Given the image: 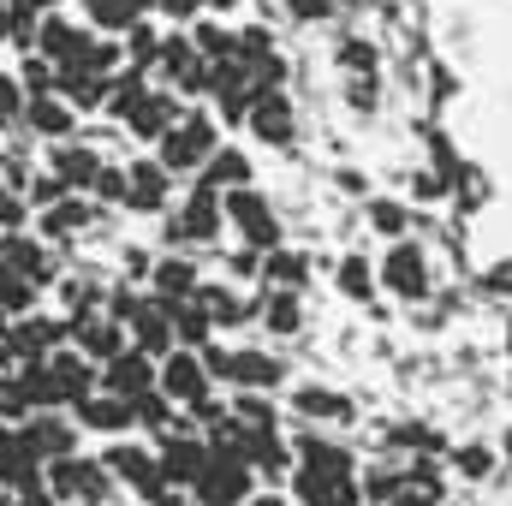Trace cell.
<instances>
[{"label": "cell", "instance_id": "f907efd6", "mask_svg": "<svg viewBox=\"0 0 512 506\" xmlns=\"http://www.w3.org/2000/svg\"><path fill=\"white\" fill-rule=\"evenodd\" d=\"M203 506H239V501H203Z\"/></svg>", "mask_w": 512, "mask_h": 506}, {"label": "cell", "instance_id": "74e56055", "mask_svg": "<svg viewBox=\"0 0 512 506\" xmlns=\"http://www.w3.org/2000/svg\"><path fill=\"white\" fill-rule=\"evenodd\" d=\"M370 215H376V227H382V233H399V227H405V215H399L393 203H376Z\"/></svg>", "mask_w": 512, "mask_h": 506}, {"label": "cell", "instance_id": "d6a6232c", "mask_svg": "<svg viewBox=\"0 0 512 506\" xmlns=\"http://www.w3.org/2000/svg\"><path fill=\"white\" fill-rule=\"evenodd\" d=\"M274 280H280V286H298V280H304V262H298V256H268V286H274Z\"/></svg>", "mask_w": 512, "mask_h": 506}, {"label": "cell", "instance_id": "f6af8a7d", "mask_svg": "<svg viewBox=\"0 0 512 506\" xmlns=\"http://www.w3.org/2000/svg\"><path fill=\"white\" fill-rule=\"evenodd\" d=\"M24 506H54V489L42 495V489H24Z\"/></svg>", "mask_w": 512, "mask_h": 506}, {"label": "cell", "instance_id": "c3c4849f", "mask_svg": "<svg viewBox=\"0 0 512 506\" xmlns=\"http://www.w3.org/2000/svg\"><path fill=\"white\" fill-rule=\"evenodd\" d=\"M143 6H155V0H131V12H143Z\"/></svg>", "mask_w": 512, "mask_h": 506}, {"label": "cell", "instance_id": "7402d4cb", "mask_svg": "<svg viewBox=\"0 0 512 506\" xmlns=\"http://www.w3.org/2000/svg\"><path fill=\"white\" fill-rule=\"evenodd\" d=\"M78 340H84V352H90V358H120V352H126L114 322H84V328H78Z\"/></svg>", "mask_w": 512, "mask_h": 506}, {"label": "cell", "instance_id": "5b68a950", "mask_svg": "<svg viewBox=\"0 0 512 506\" xmlns=\"http://www.w3.org/2000/svg\"><path fill=\"white\" fill-rule=\"evenodd\" d=\"M197 495L203 501H245L251 495V459H215L209 471H203V483H197Z\"/></svg>", "mask_w": 512, "mask_h": 506}, {"label": "cell", "instance_id": "9c48e42d", "mask_svg": "<svg viewBox=\"0 0 512 506\" xmlns=\"http://www.w3.org/2000/svg\"><path fill=\"white\" fill-rule=\"evenodd\" d=\"M382 280L399 292V298H423V292H429V268H423V256L411 251V245H399V251L387 256Z\"/></svg>", "mask_w": 512, "mask_h": 506}, {"label": "cell", "instance_id": "7bdbcfd3", "mask_svg": "<svg viewBox=\"0 0 512 506\" xmlns=\"http://www.w3.org/2000/svg\"><path fill=\"white\" fill-rule=\"evenodd\" d=\"M18 221H24V209L12 197H0V227H18Z\"/></svg>", "mask_w": 512, "mask_h": 506}, {"label": "cell", "instance_id": "1f68e13d", "mask_svg": "<svg viewBox=\"0 0 512 506\" xmlns=\"http://www.w3.org/2000/svg\"><path fill=\"white\" fill-rule=\"evenodd\" d=\"M197 48H203L209 60H221V54H239V42H233L227 30H215V24H209V30H197Z\"/></svg>", "mask_w": 512, "mask_h": 506}, {"label": "cell", "instance_id": "6da1fadb", "mask_svg": "<svg viewBox=\"0 0 512 506\" xmlns=\"http://www.w3.org/2000/svg\"><path fill=\"white\" fill-rule=\"evenodd\" d=\"M209 155H215V126H209V120H185V126H173L161 137V161L179 167V173H185V167H203Z\"/></svg>", "mask_w": 512, "mask_h": 506}, {"label": "cell", "instance_id": "f35d334b", "mask_svg": "<svg viewBox=\"0 0 512 506\" xmlns=\"http://www.w3.org/2000/svg\"><path fill=\"white\" fill-rule=\"evenodd\" d=\"M286 6H292L298 18H328V12H334V0H286Z\"/></svg>", "mask_w": 512, "mask_h": 506}, {"label": "cell", "instance_id": "7a4b0ae2", "mask_svg": "<svg viewBox=\"0 0 512 506\" xmlns=\"http://www.w3.org/2000/svg\"><path fill=\"white\" fill-rule=\"evenodd\" d=\"M227 215L245 227V239H251V245H262V251H274V245H280V221L268 215V203H262L256 191L233 185V191H227Z\"/></svg>", "mask_w": 512, "mask_h": 506}, {"label": "cell", "instance_id": "f546056e", "mask_svg": "<svg viewBox=\"0 0 512 506\" xmlns=\"http://www.w3.org/2000/svg\"><path fill=\"white\" fill-rule=\"evenodd\" d=\"M340 286H346L352 298H370V262H364V256H352V262L340 268Z\"/></svg>", "mask_w": 512, "mask_h": 506}, {"label": "cell", "instance_id": "7dc6e473", "mask_svg": "<svg viewBox=\"0 0 512 506\" xmlns=\"http://www.w3.org/2000/svg\"><path fill=\"white\" fill-rule=\"evenodd\" d=\"M12 6H30V12H36V6H54V0H12Z\"/></svg>", "mask_w": 512, "mask_h": 506}, {"label": "cell", "instance_id": "83f0119b", "mask_svg": "<svg viewBox=\"0 0 512 506\" xmlns=\"http://www.w3.org/2000/svg\"><path fill=\"white\" fill-rule=\"evenodd\" d=\"M268 328L274 334H298V298L292 292H274L268 298Z\"/></svg>", "mask_w": 512, "mask_h": 506}, {"label": "cell", "instance_id": "ee69618b", "mask_svg": "<svg viewBox=\"0 0 512 506\" xmlns=\"http://www.w3.org/2000/svg\"><path fill=\"white\" fill-rule=\"evenodd\" d=\"M161 6H167V12H173V18H191V12H197V6H203V0H161Z\"/></svg>", "mask_w": 512, "mask_h": 506}, {"label": "cell", "instance_id": "ba28073f", "mask_svg": "<svg viewBox=\"0 0 512 506\" xmlns=\"http://www.w3.org/2000/svg\"><path fill=\"white\" fill-rule=\"evenodd\" d=\"M221 209H215V185H197V197L185 203V215L173 221V239H215Z\"/></svg>", "mask_w": 512, "mask_h": 506}, {"label": "cell", "instance_id": "2e32d148", "mask_svg": "<svg viewBox=\"0 0 512 506\" xmlns=\"http://www.w3.org/2000/svg\"><path fill=\"white\" fill-rule=\"evenodd\" d=\"M209 465H215V459H209V447H197V441L167 447V459H161L167 483H203V471H209Z\"/></svg>", "mask_w": 512, "mask_h": 506}, {"label": "cell", "instance_id": "8fae6325", "mask_svg": "<svg viewBox=\"0 0 512 506\" xmlns=\"http://www.w3.org/2000/svg\"><path fill=\"white\" fill-rule=\"evenodd\" d=\"M251 126H256V137H268V143H292V108H286V96L262 90L251 102Z\"/></svg>", "mask_w": 512, "mask_h": 506}, {"label": "cell", "instance_id": "3957f363", "mask_svg": "<svg viewBox=\"0 0 512 506\" xmlns=\"http://www.w3.org/2000/svg\"><path fill=\"white\" fill-rule=\"evenodd\" d=\"M48 489L66 495V501H108V477L96 465H78V459H54L48 465Z\"/></svg>", "mask_w": 512, "mask_h": 506}, {"label": "cell", "instance_id": "9a60e30c", "mask_svg": "<svg viewBox=\"0 0 512 506\" xmlns=\"http://www.w3.org/2000/svg\"><path fill=\"white\" fill-rule=\"evenodd\" d=\"M36 48H42L48 60H60V66H66V60H78V54H84L90 42H84V36H78V30L66 24V18H48V24L36 30Z\"/></svg>", "mask_w": 512, "mask_h": 506}, {"label": "cell", "instance_id": "30bf717a", "mask_svg": "<svg viewBox=\"0 0 512 506\" xmlns=\"http://www.w3.org/2000/svg\"><path fill=\"white\" fill-rule=\"evenodd\" d=\"M108 465L126 477L131 489H143L149 501H161V465H155L149 453H137V447H114V453H108Z\"/></svg>", "mask_w": 512, "mask_h": 506}, {"label": "cell", "instance_id": "4fadbf2b", "mask_svg": "<svg viewBox=\"0 0 512 506\" xmlns=\"http://www.w3.org/2000/svg\"><path fill=\"white\" fill-rule=\"evenodd\" d=\"M78 417H84L90 429H126L131 417H137V399H126V393H108V399H78Z\"/></svg>", "mask_w": 512, "mask_h": 506}, {"label": "cell", "instance_id": "ab89813d", "mask_svg": "<svg viewBox=\"0 0 512 506\" xmlns=\"http://www.w3.org/2000/svg\"><path fill=\"white\" fill-rule=\"evenodd\" d=\"M24 84H30L36 96H48V66H42V60H30V66H24Z\"/></svg>", "mask_w": 512, "mask_h": 506}, {"label": "cell", "instance_id": "ffe728a7", "mask_svg": "<svg viewBox=\"0 0 512 506\" xmlns=\"http://www.w3.org/2000/svg\"><path fill=\"white\" fill-rule=\"evenodd\" d=\"M48 370H54V387H60V399H90V381H96V376H90V364H84V358L60 352Z\"/></svg>", "mask_w": 512, "mask_h": 506}, {"label": "cell", "instance_id": "8992f818", "mask_svg": "<svg viewBox=\"0 0 512 506\" xmlns=\"http://www.w3.org/2000/svg\"><path fill=\"white\" fill-rule=\"evenodd\" d=\"M298 495H304V506H352L358 501L352 477L346 471H322V465H304L298 471Z\"/></svg>", "mask_w": 512, "mask_h": 506}, {"label": "cell", "instance_id": "d4e9b609", "mask_svg": "<svg viewBox=\"0 0 512 506\" xmlns=\"http://www.w3.org/2000/svg\"><path fill=\"white\" fill-rule=\"evenodd\" d=\"M30 126H42L48 137H66V131H72V114H66L60 102H48V96H36V102H30Z\"/></svg>", "mask_w": 512, "mask_h": 506}, {"label": "cell", "instance_id": "60d3db41", "mask_svg": "<svg viewBox=\"0 0 512 506\" xmlns=\"http://www.w3.org/2000/svg\"><path fill=\"white\" fill-rule=\"evenodd\" d=\"M489 292H512V262H495L489 268Z\"/></svg>", "mask_w": 512, "mask_h": 506}, {"label": "cell", "instance_id": "f5cc1de1", "mask_svg": "<svg viewBox=\"0 0 512 506\" xmlns=\"http://www.w3.org/2000/svg\"><path fill=\"white\" fill-rule=\"evenodd\" d=\"M0 435H6V429H0Z\"/></svg>", "mask_w": 512, "mask_h": 506}, {"label": "cell", "instance_id": "816d5d0a", "mask_svg": "<svg viewBox=\"0 0 512 506\" xmlns=\"http://www.w3.org/2000/svg\"><path fill=\"white\" fill-rule=\"evenodd\" d=\"M0 30H6V0H0Z\"/></svg>", "mask_w": 512, "mask_h": 506}, {"label": "cell", "instance_id": "836d02e7", "mask_svg": "<svg viewBox=\"0 0 512 506\" xmlns=\"http://www.w3.org/2000/svg\"><path fill=\"white\" fill-rule=\"evenodd\" d=\"M24 405H30L24 381H0V417H24Z\"/></svg>", "mask_w": 512, "mask_h": 506}, {"label": "cell", "instance_id": "e575fe53", "mask_svg": "<svg viewBox=\"0 0 512 506\" xmlns=\"http://www.w3.org/2000/svg\"><path fill=\"white\" fill-rule=\"evenodd\" d=\"M137 417H143L149 429H167V399H155V393H137Z\"/></svg>", "mask_w": 512, "mask_h": 506}, {"label": "cell", "instance_id": "277c9868", "mask_svg": "<svg viewBox=\"0 0 512 506\" xmlns=\"http://www.w3.org/2000/svg\"><path fill=\"white\" fill-rule=\"evenodd\" d=\"M161 393H167V399H185V405H203L209 370H203L191 352H167V364H161Z\"/></svg>", "mask_w": 512, "mask_h": 506}, {"label": "cell", "instance_id": "8d00e7d4", "mask_svg": "<svg viewBox=\"0 0 512 506\" xmlns=\"http://www.w3.org/2000/svg\"><path fill=\"white\" fill-rule=\"evenodd\" d=\"M96 191H102V197H126L131 173H96Z\"/></svg>", "mask_w": 512, "mask_h": 506}, {"label": "cell", "instance_id": "cb8c5ba5", "mask_svg": "<svg viewBox=\"0 0 512 506\" xmlns=\"http://www.w3.org/2000/svg\"><path fill=\"white\" fill-rule=\"evenodd\" d=\"M24 435L42 447V459H66V453H72V429H66V423H30Z\"/></svg>", "mask_w": 512, "mask_h": 506}, {"label": "cell", "instance_id": "e0dca14e", "mask_svg": "<svg viewBox=\"0 0 512 506\" xmlns=\"http://www.w3.org/2000/svg\"><path fill=\"white\" fill-rule=\"evenodd\" d=\"M173 114H179V102H167V96H143L126 120H131V131H137V137H167Z\"/></svg>", "mask_w": 512, "mask_h": 506}, {"label": "cell", "instance_id": "5bb4252c", "mask_svg": "<svg viewBox=\"0 0 512 506\" xmlns=\"http://www.w3.org/2000/svg\"><path fill=\"white\" fill-rule=\"evenodd\" d=\"M227 376L239 381V387H274V381L286 376V364L280 358H262V352H233L227 358Z\"/></svg>", "mask_w": 512, "mask_h": 506}, {"label": "cell", "instance_id": "ac0fdd59", "mask_svg": "<svg viewBox=\"0 0 512 506\" xmlns=\"http://www.w3.org/2000/svg\"><path fill=\"white\" fill-rule=\"evenodd\" d=\"M0 262H6L12 274H24V280H42V274H48L42 245H30V239H18V233H6V239H0Z\"/></svg>", "mask_w": 512, "mask_h": 506}, {"label": "cell", "instance_id": "4316f807", "mask_svg": "<svg viewBox=\"0 0 512 506\" xmlns=\"http://www.w3.org/2000/svg\"><path fill=\"white\" fill-rule=\"evenodd\" d=\"M298 411L304 417H346V399H334L328 387H304L298 393Z\"/></svg>", "mask_w": 512, "mask_h": 506}, {"label": "cell", "instance_id": "f1b7e54d", "mask_svg": "<svg viewBox=\"0 0 512 506\" xmlns=\"http://www.w3.org/2000/svg\"><path fill=\"white\" fill-rule=\"evenodd\" d=\"M191 280H197V274H191V262H161V268H155V286H161L167 298H173V292L185 298V292H191Z\"/></svg>", "mask_w": 512, "mask_h": 506}, {"label": "cell", "instance_id": "52a82bcc", "mask_svg": "<svg viewBox=\"0 0 512 506\" xmlns=\"http://www.w3.org/2000/svg\"><path fill=\"white\" fill-rule=\"evenodd\" d=\"M108 393H126V399H137V393H149L155 387V364H149V352L137 346V352H120V358H108Z\"/></svg>", "mask_w": 512, "mask_h": 506}, {"label": "cell", "instance_id": "484cf974", "mask_svg": "<svg viewBox=\"0 0 512 506\" xmlns=\"http://www.w3.org/2000/svg\"><path fill=\"white\" fill-rule=\"evenodd\" d=\"M90 221V209L84 203H60V209H48V221H42V233H54V239H66V233H78Z\"/></svg>", "mask_w": 512, "mask_h": 506}, {"label": "cell", "instance_id": "d590c367", "mask_svg": "<svg viewBox=\"0 0 512 506\" xmlns=\"http://www.w3.org/2000/svg\"><path fill=\"white\" fill-rule=\"evenodd\" d=\"M459 471H465V477H489V453H483V447H465V453H459Z\"/></svg>", "mask_w": 512, "mask_h": 506}, {"label": "cell", "instance_id": "603a6c76", "mask_svg": "<svg viewBox=\"0 0 512 506\" xmlns=\"http://www.w3.org/2000/svg\"><path fill=\"white\" fill-rule=\"evenodd\" d=\"M54 173L66 179V185H90L102 167H96V155L90 149H60V161H54Z\"/></svg>", "mask_w": 512, "mask_h": 506}, {"label": "cell", "instance_id": "d6986e66", "mask_svg": "<svg viewBox=\"0 0 512 506\" xmlns=\"http://www.w3.org/2000/svg\"><path fill=\"white\" fill-rule=\"evenodd\" d=\"M131 316H137V346L143 352H173V334L179 328H173L167 310H131Z\"/></svg>", "mask_w": 512, "mask_h": 506}, {"label": "cell", "instance_id": "44dd1931", "mask_svg": "<svg viewBox=\"0 0 512 506\" xmlns=\"http://www.w3.org/2000/svg\"><path fill=\"white\" fill-rule=\"evenodd\" d=\"M245 179H251V161H245L239 149H227V155L215 149V155H209V179H203V185H215V191L227 185V191H233V185H245Z\"/></svg>", "mask_w": 512, "mask_h": 506}, {"label": "cell", "instance_id": "4dcf8cb0", "mask_svg": "<svg viewBox=\"0 0 512 506\" xmlns=\"http://www.w3.org/2000/svg\"><path fill=\"white\" fill-rule=\"evenodd\" d=\"M173 328H179V340H209V316L203 310H173Z\"/></svg>", "mask_w": 512, "mask_h": 506}, {"label": "cell", "instance_id": "7c38bea8", "mask_svg": "<svg viewBox=\"0 0 512 506\" xmlns=\"http://www.w3.org/2000/svg\"><path fill=\"white\" fill-rule=\"evenodd\" d=\"M167 161H143V167H131V191H126V203L131 209H161L167 203Z\"/></svg>", "mask_w": 512, "mask_h": 506}, {"label": "cell", "instance_id": "bcb514c9", "mask_svg": "<svg viewBox=\"0 0 512 506\" xmlns=\"http://www.w3.org/2000/svg\"><path fill=\"white\" fill-rule=\"evenodd\" d=\"M393 506H435V495H423V501H417V495H399Z\"/></svg>", "mask_w": 512, "mask_h": 506}, {"label": "cell", "instance_id": "b9f144b4", "mask_svg": "<svg viewBox=\"0 0 512 506\" xmlns=\"http://www.w3.org/2000/svg\"><path fill=\"white\" fill-rule=\"evenodd\" d=\"M131 48H137V60H149L155 54V36L149 30H131Z\"/></svg>", "mask_w": 512, "mask_h": 506}, {"label": "cell", "instance_id": "681fc988", "mask_svg": "<svg viewBox=\"0 0 512 506\" xmlns=\"http://www.w3.org/2000/svg\"><path fill=\"white\" fill-rule=\"evenodd\" d=\"M256 506H280V501H274V495H262V501H256Z\"/></svg>", "mask_w": 512, "mask_h": 506}]
</instances>
